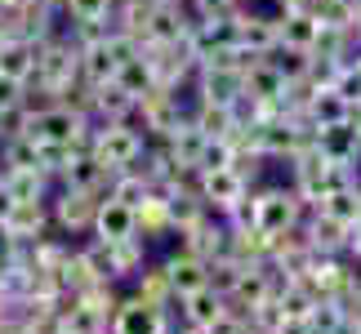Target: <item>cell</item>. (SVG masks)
<instances>
[{"mask_svg":"<svg viewBox=\"0 0 361 334\" xmlns=\"http://www.w3.org/2000/svg\"><path fill=\"white\" fill-rule=\"evenodd\" d=\"M116 0H59L63 18H112Z\"/></svg>","mask_w":361,"mask_h":334,"instance_id":"obj_29","label":"cell"},{"mask_svg":"<svg viewBox=\"0 0 361 334\" xmlns=\"http://www.w3.org/2000/svg\"><path fill=\"white\" fill-rule=\"evenodd\" d=\"M94 156H99L107 170H130V165H138V156H143L147 147V134L130 120H112V125H94Z\"/></svg>","mask_w":361,"mask_h":334,"instance_id":"obj_3","label":"cell"},{"mask_svg":"<svg viewBox=\"0 0 361 334\" xmlns=\"http://www.w3.org/2000/svg\"><path fill=\"white\" fill-rule=\"evenodd\" d=\"M224 165H232V143L228 138H205V147L197 156V170H224Z\"/></svg>","mask_w":361,"mask_h":334,"instance_id":"obj_30","label":"cell"},{"mask_svg":"<svg viewBox=\"0 0 361 334\" xmlns=\"http://www.w3.org/2000/svg\"><path fill=\"white\" fill-rule=\"evenodd\" d=\"M348 103L339 99L335 89H322V94H308V103H303V120L308 125H335V120H343L348 116Z\"/></svg>","mask_w":361,"mask_h":334,"instance_id":"obj_28","label":"cell"},{"mask_svg":"<svg viewBox=\"0 0 361 334\" xmlns=\"http://www.w3.org/2000/svg\"><path fill=\"white\" fill-rule=\"evenodd\" d=\"M192 23H197V9L188 0H174V5H152L147 27H143V45H178L188 40Z\"/></svg>","mask_w":361,"mask_h":334,"instance_id":"obj_6","label":"cell"},{"mask_svg":"<svg viewBox=\"0 0 361 334\" xmlns=\"http://www.w3.org/2000/svg\"><path fill=\"white\" fill-rule=\"evenodd\" d=\"M241 85H245V99H255V103H272V99H281L286 94V80L281 72L268 63V58H255L241 72Z\"/></svg>","mask_w":361,"mask_h":334,"instance_id":"obj_18","label":"cell"},{"mask_svg":"<svg viewBox=\"0 0 361 334\" xmlns=\"http://www.w3.org/2000/svg\"><path fill=\"white\" fill-rule=\"evenodd\" d=\"M99 201L103 192H80V187H54L49 192V218H54V232L67 236V241H90L94 232V214H99Z\"/></svg>","mask_w":361,"mask_h":334,"instance_id":"obj_2","label":"cell"},{"mask_svg":"<svg viewBox=\"0 0 361 334\" xmlns=\"http://www.w3.org/2000/svg\"><path fill=\"white\" fill-rule=\"evenodd\" d=\"M303 228V236H308V245H312V254H348V232L353 228H343V223H335L330 214H322V210H312L308 218L299 223Z\"/></svg>","mask_w":361,"mask_h":334,"instance_id":"obj_13","label":"cell"},{"mask_svg":"<svg viewBox=\"0 0 361 334\" xmlns=\"http://www.w3.org/2000/svg\"><path fill=\"white\" fill-rule=\"evenodd\" d=\"M130 116H134V99L116 85V80L94 85V94H90V120L94 125H112V120H130Z\"/></svg>","mask_w":361,"mask_h":334,"instance_id":"obj_17","label":"cell"},{"mask_svg":"<svg viewBox=\"0 0 361 334\" xmlns=\"http://www.w3.org/2000/svg\"><path fill=\"white\" fill-rule=\"evenodd\" d=\"M157 5H174V0H157Z\"/></svg>","mask_w":361,"mask_h":334,"instance_id":"obj_37","label":"cell"},{"mask_svg":"<svg viewBox=\"0 0 361 334\" xmlns=\"http://www.w3.org/2000/svg\"><path fill=\"white\" fill-rule=\"evenodd\" d=\"M170 334H205V326H174Z\"/></svg>","mask_w":361,"mask_h":334,"instance_id":"obj_35","label":"cell"},{"mask_svg":"<svg viewBox=\"0 0 361 334\" xmlns=\"http://www.w3.org/2000/svg\"><path fill=\"white\" fill-rule=\"evenodd\" d=\"M250 197H255V228L268 236L290 232L308 218V210H303V201L295 197L290 183H259V187H250Z\"/></svg>","mask_w":361,"mask_h":334,"instance_id":"obj_1","label":"cell"},{"mask_svg":"<svg viewBox=\"0 0 361 334\" xmlns=\"http://www.w3.org/2000/svg\"><path fill=\"white\" fill-rule=\"evenodd\" d=\"M116 67H121V58H116V49L107 45V40L80 49V80H85V85H107V80L116 76Z\"/></svg>","mask_w":361,"mask_h":334,"instance_id":"obj_24","label":"cell"},{"mask_svg":"<svg viewBox=\"0 0 361 334\" xmlns=\"http://www.w3.org/2000/svg\"><path fill=\"white\" fill-rule=\"evenodd\" d=\"M197 197L205 201V210L228 214L241 197H250V183L232 165H224V170H197Z\"/></svg>","mask_w":361,"mask_h":334,"instance_id":"obj_7","label":"cell"},{"mask_svg":"<svg viewBox=\"0 0 361 334\" xmlns=\"http://www.w3.org/2000/svg\"><path fill=\"white\" fill-rule=\"evenodd\" d=\"M232 23H237V45H241L245 54H255V58H263V54L276 45V9L263 13V9H255V5H237Z\"/></svg>","mask_w":361,"mask_h":334,"instance_id":"obj_9","label":"cell"},{"mask_svg":"<svg viewBox=\"0 0 361 334\" xmlns=\"http://www.w3.org/2000/svg\"><path fill=\"white\" fill-rule=\"evenodd\" d=\"M161 143L170 147L174 165H183V170H197V156H201V147H205V134L197 130V125H192V116H183L170 134L161 138Z\"/></svg>","mask_w":361,"mask_h":334,"instance_id":"obj_19","label":"cell"},{"mask_svg":"<svg viewBox=\"0 0 361 334\" xmlns=\"http://www.w3.org/2000/svg\"><path fill=\"white\" fill-rule=\"evenodd\" d=\"M205 334H250V321H245L237 308H224L210 326H205Z\"/></svg>","mask_w":361,"mask_h":334,"instance_id":"obj_31","label":"cell"},{"mask_svg":"<svg viewBox=\"0 0 361 334\" xmlns=\"http://www.w3.org/2000/svg\"><path fill=\"white\" fill-rule=\"evenodd\" d=\"M0 76L18 80V85H32V76H36V40L0 36Z\"/></svg>","mask_w":361,"mask_h":334,"instance_id":"obj_15","label":"cell"},{"mask_svg":"<svg viewBox=\"0 0 361 334\" xmlns=\"http://www.w3.org/2000/svg\"><path fill=\"white\" fill-rule=\"evenodd\" d=\"M228 308L224 295H214L210 285L192 290V295H183V308H178V326H210L219 312Z\"/></svg>","mask_w":361,"mask_h":334,"instance_id":"obj_22","label":"cell"},{"mask_svg":"<svg viewBox=\"0 0 361 334\" xmlns=\"http://www.w3.org/2000/svg\"><path fill=\"white\" fill-rule=\"evenodd\" d=\"M112 80H116V85H121L125 94H130L134 103L143 99L147 89H157V72H152V58H147L143 49H138L134 58H125V63L116 67V76H112Z\"/></svg>","mask_w":361,"mask_h":334,"instance_id":"obj_23","label":"cell"},{"mask_svg":"<svg viewBox=\"0 0 361 334\" xmlns=\"http://www.w3.org/2000/svg\"><path fill=\"white\" fill-rule=\"evenodd\" d=\"M174 321L165 316L157 303L138 299V295H121L116 312H112V326H107V334H170Z\"/></svg>","mask_w":361,"mask_h":334,"instance_id":"obj_5","label":"cell"},{"mask_svg":"<svg viewBox=\"0 0 361 334\" xmlns=\"http://www.w3.org/2000/svg\"><path fill=\"white\" fill-rule=\"evenodd\" d=\"M228 241H232V228L224 223V214H201L192 228H183V232H174V245L178 249H188V254H197L201 263H210V259H219V254H228Z\"/></svg>","mask_w":361,"mask_h":334,"instance_id":"obj_4","label":"cell"},{"mask_svg":"<svg viewBox=\"0 0 361 334\" xmlns=\"http://www.w3.org/2000/svg\"><path fill=\"white\" fill-rule=\"evenodd\" d=\"M27 103V85H18V80H9V76H0V116H13Z\"/></svg>","mask_w":361,"mask_h":334,"instance_id":"obj_32","label":"cell"},{"mask_svg":"<svg viewBox=\"0 0 361 334\" xmlns=\"http://www.w3.org/2000/svg\"><path fill=\"white\" fill-rule=\"evenodd\" d=\"M188 5L197 9V18H224V13H232L241 0H188Z\"/></svg>","mask_w":361,"mask_h":334,"instance_id":"obj_33","label":"cell"},{"mask_svg":"<svg viewBox=\"0 0 361 334\" xmlns=\"http://www.w3.org/2000/svg\"><path fill=\"white\" fill-rule=\"evenodd\" d=\"M272 9L276 13H312L317 0H272Z\"/></svg>","mask_w":361,"mask_h":334,"instance_id":"obj_34","label":"cell"},{"mask_svg":"<svg viewBox=\"0 0 361 334\" xmlns=\"http://www.w3.org/2000/svg\"><path fill=\"white\" fill-rule=\"evenodd\" d=\"M241 5H263V0H241Z\"/></svg>","mask_w":361,"mask_h":334,"instance_id":"obj_36","label":"cell"},{"mask_svg":"<svg viewBox=\"0 0 361 334\" xmlns=\"http://www.w3.org/2000/svg\"><path fill=\"white\" fill-rule=\"evenodd\" d=\"M5 228H9L13 241H36V236L54 232L49 201H13V210L5 214Z\"/></svg>","mask_w":361,"mask_h":334,"instance_id":"obj_14","label":"cell"},{"mask_svg":"<svg viewBox=\"0 0 361 334\" xmlns=\"http://www.w3.org/2000/svg\"><path fill=\"white\" fill-rule=\"evenodd\" d=\"M241 94H245V85H241V72H237V67H214V63H205V67H197V76H192V103L232 107Z\"/></svg>","mask_w":361,"mask_h":334,"instance_id":"obj_8","label":"cell"},{"mask_svg":"<svg viewBox=\"0 0 361 334\" xmlns=\"http://www.w3.org/2000/svg\"><path fill=\"white\" fill-rule=\"evenodd\" d=\"M0 183L13 201H49L54 178L45 170H0Z\"/></svg>","mask_w":361,"mask_h":334,"instance_id":"obj_21","label":"cell"},{"mask_svg":"<svg viewBox=\"0 0 361 334\" xmlns=\"http://www.w3.org/2000/svg\"><path fill=\"white\" fill-rule=\"evenodd\" d=\"M107 178H112V170L94 156V147L85 151H76L72 161L59 170V178H54V187H80V192H103L107 187Z\"/></svg>","mask_w":361,"mask_h":334,"instance_id":"obj_11","label":"cell"},{"mask_svg":"<svg viewBox=\"0 0 361 334\" xmlns=\"http://www.w3.org/2000/svg\"><path fill=\"white\" fill-rule=\"evenodd\" d=\"M138 236V223H134V210L130 205H121L112 197L99 201V214H94V232L90 241H103V245H116V241H130Z\"/></svg>","mask_w":361,"mask_h":334,"instance_id":"obj_12","label":"cell"},{"mask_svg":"<svg viewBox=\"0 0 361 334\" xmlns=\"http://www.w3.org/2000/svg\"><path fill=\"white\" fill-rule=\"evenodd\" d=\"M317 151L330 165H361V138H357L353 116H343L335 125H317Z\"/></svg>","mask_w":361,"mask_h":334,"instance_id":"obj_10","label":"cell"},{"mask_svg":"<svg viewBox=\"0 0 361 334\" xmlns=\"http://www.w3.org/2000/svg\"><path fill=\"white\" fill-rule=\"evenodd\" d=\"M317 36H322V18H317V13H276V40H281V45H295V49L312 54Z\"/></svg>","mask_w":361,"mask_h":334,"instance_id":"obj_20","label":"cell"},{"mask_svg":"<svg viewBox=\"0 0 361 334\" xmlns=\"http://www.w3.org/2000/svg\"><path fill=\"white\" fill-rule=\"evenodd\" d=\"M130 295H138V299H147V303H157V308H165V303H170V276H165V268H161V259L157 263H143V272L134 276L130 281Z\"/></svg>","mask_w":361,"mask_h":334,"instance_id":"obj_27","label":"cell"},{"mask_svg":"<svg viewBox=\"0 0 361 334\" xmlns=\"http://www.w3.org/2000/svg\"><path fill=\"white\" fill-rule=\"evenodd\" d=\"M317 210H322V214H330L335 223H343V228H353V223L361 218V178H357V183H343V187H335V192H326Z\"/></svg>","mask_w":361,"mask_h":334,"instance_id":"obj_25","label":"cell"},{"mask_svg":"<svg viewBox=\"0 0 361 334\" xmlns=\"http://www.w3.org/2000/svg\"><path fill=\"white\" fill-rule=\"evenodd\" d=\"M103 197H112V201H121V205H130V210H138V205L152 197V183H147V178L130 165V170H116L112 178H107Z\"/></svg>","mask_w":361,"mask_h":334,"instance_id":"obj_26","label":"cell"},{"mask_svg":"<svg viewBox=\"0 0 361 334\" xmlns=\"http://www.w3.org/2000/svg\"><path fill=\"white\" fill-rule=\"evenodd\" d=\"M161 268H165V276H170V290H174L178 299L205 285V263L197 254H188V249H178V245L161 259Z\"/></svg>","mask_w":361,"mask_h":334,"instance_id":"obj_16","label":"cell"}]
</instances>
